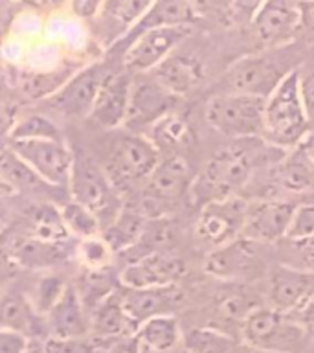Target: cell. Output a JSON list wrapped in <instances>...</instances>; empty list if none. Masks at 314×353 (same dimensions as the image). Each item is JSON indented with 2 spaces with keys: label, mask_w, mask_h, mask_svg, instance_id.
<instances>
[{
  "label": "cell",
  "mask_w": 314,
  "mask_h": 353,
  "mask_svg": "<svg viewBox=\"0 0 314 353\" xmlns=\"http://www.w3.org/2000/svg\"><path fill=\"white\" fill-rule=\"evenodd\" d=\"M285 154V149L275 148L264 138L231 140L217 149L195 176L189 199L202 208L213 201L236 197L237 192H247L261 171L278 164Z\"/></svg>",
  "instance_id": "obj_1"
},
{
  "label": "cell",
  "mask_w": 314,
  "mask_h": 353,
  "mask_svg": "<svg viewBox=\"0 0 314 353\" xmlns=\"http://www.w3.org/2000/svg\"><path fill=\"white\" fill-rule=\"evenodd\" d=\"M303 50V46L294 43L242 55L220 74L213 85V94H248L266 99L275 87L305 61Z\"/></svg>",
  "instance_id": "obj_2"
},
{
  "label": "cell",
  "mask_w": 314,
  "mask_h": 353,
  "mask_svg": "<svg viewBox=\"0 0 314 353\" xmlns=\"http://www.w3.org/2000/svg\"><path fill=\"white\" fill-rule=\"evenodd\" d=\"M160 160L162 154L145 134L123 129L112 131V137L105 142L103 159L99 162L112 186L123 195L142 188Z\"/></svg>",
  "instance_id": "obj_3"
},
{
  "label": "cell",
  "mask_w": 314,
  "mask_h": 353,
  "mask_svg": "<svg viewBox=\"0 0 314 353\" xmlns=\"http://www.w3.org/2000/svg\"><path fill=\"white\" fill-rule=\"evenodd\" d=\"M300 68V66H297ZM297 68L264 99L263 138L275 148L292 151L311 137L307 110L297 83Z\"/></svg>",
  "instance_id": "obj_4"
},
{
  "label": "cell",
  "mask_w": 314,
  "mask_h": 353,
  "mask_svg": "<svg viewBox=\"0 0 314 353\" xmlns=\"http://www.w3.org/2000/svg\"><path fill=\"white\" fill-rule=\"evenodd\" d=\"M74 168L70 176V197L85 204L98 215L101 225L109 226L123 208L121 195L105 173L103 165L90 151L74 145Z\"/></svg>",
  "instance_id": "obj_5"
},
{
  "label": "cell",
  "mask_w": 314,
  "mask_h": 353,
  "mask_svg": "<svg viewBox=\"0 0 314 353\" xmlns=\"http://www.w3.org/2000/svg\"><path fill=\"white\" fill-rule=\"evenodd\" d=\"M206 125L228 140L263 138L264 98L248 94H211L202 109Z\"/></svg>",
  "instance_id": "obj_6"
},
{
  "label": "cell",
  "mask_w": 314,
  "mask_h": 353,
  "mask_svg": "<svg viewBox=\"0 0 314 353\" xmlns=\"http://www.w3.org/2000/svg\"><path fill=\"white\" fill-rule=\"evenodd\" d=\"M242 344L263 353H300L308 333L291 314L259 305L239 325Z\"/></svg>",
  "instance_id": "obj_7"
},
{
  "label": "cell",
  "mask_w": 314,
  "mask_h": 353,
  "mask_svg": "<svg viewBox=\"0 0 314 353\" xmlns=\"http://www.w3.org/2000/svg\"><path fill=\"white\" fill-rule=\"evenodd\" d=\"M248 190H255V199H291L314 192V162L303 145L286 151L283 159L261 171ZM247 190V192H248Z\"/></svg>",
  "instance_id": "obj_8"
},
{
  "label": "cell",
  "mask_w": 314,
  "mask_h": 353,
  "mask_svg": "<svg viewBox=\"0 0 314 353\" xmlns=\"http://www.w3.org/2000/svg\"><path fill=\"white\" fill-rule=\"evenodd\" d=\"M193 170L186 157L182 154H169L162 157L158 165L154 168L145 184L142 186V204L140 208L147 217L158 215V208L162 206L164 215L167 206H175L182 203L191 193L193 182H195Z\"/></svg>",
  "instance_id": "obj_9"
},
{
  "label": "cell",
  "mask_w": 314,
  "mask_h": 353,
  "mask_svg": "<svg viewBox=\"0 0 314 353\" xmlns=\"http://www.w3.org/2000/svg\"><path fill=\"white\" fill-rule=\"evenodd\" d=\"M191 35V26H162L142 32L120 46L123 52V68L134 76L151 74Z\"/></svg>",
  "instance_id": "obj_10"
},
{
  "label": "cell",
  "mask_w": 314,
  "mask_h": 353,
  "mask_svg": "<svg viewBox=\"0 0 314 353\" xmlns=\"http://www.w3.org/2000/svg\"><path fill=\"white\" fill-rule=\"evenodd\" d=\"M8 148L48 186L70 188L74 149L66 140H10Z\"/></svg>",
  "instance_id": "obj_11"
},
{
  "label": "cell",
  "mask_w": 314,
  "mask_h": 353,
  "mask_svg": "<svg viewBox=\"0 0 314 353\" xmlns=\"http://www.w3.org/2000/svg\"><path fill=\"white\" fill-rule=\"evenodd\" d=\"M261 243L248 237H237L231 243L209 250L204 258V270L211 278L231 283L255 280L264 270V254Z\"/></svg>",
  "instance_id": "obj_12"
},
{
  "label": "cell",
  "mask_w": 314,
  "mask_h": 353,
  "mask_svg": "<svg viewBox=\"0 0 314 353\" xmlns=\"http://www.w3.org/2000/svg\"><path fill=\"white\" fill-rule=\"evenodd\" d=\"M247 208V199L237 195L204 204L195 221V236L209 250L231 243L242 236Z\"/></svg>",
  "instance_id": "obj_13"
},
{
  "label": "cell",
  "mask_w": 314,
  "mask_h": 353,
  "mask_svg": "<svg viewBox=\"0 0 314 353\" xmlns=\"http://www.w3.org/2000/svg\"><path fill=\"white\" fill-rule=\"evenodd\" d=\"M109 72L99 61L83 66L57 92L46 98V107L65 120H88L99 87Z\"/></svg>",
  "instance_id": "obj_14"
},
{
  "label": "cell",
  "mask_w": 314,
  "mask_h": 353,
  "mask_svg": "<svg viewBox=\"0 0 314 353\" xmlns=\"http://www.w3.org/2000/svg\"><path fill=\"white\" fill-rule=\"evenodd\" d=\"M297 203L291 199H250L242 237L261 245H274L286 239Z\"/></svg>",
  "instance_id": "obj_15"
},
{
  "label": "cell",
  "mask_w": 314,
  "mask_h": 353,
  "mask_svg": "<svg viewBox=\"0 0 314 353\" xmlns=\"http://www.w3.org/2000/svg\"><path fill=\"white\" fill-rule=\"evenodd\" d=\"M180 98L160 85L151 74H138L132 85L131 107L123 129L145 134L154 121L176 110Z\"/></svg>",
  "instance_id": "obj_16"
},
{
  "label": "cell",
  "mask_w": 314,
  "mask_h": 353,
  "mask_svg": "<svg viewBox=\"0 0 314 353\" xmlns=\"http://www.w3.org/2000/svg\"><path fill=\"white\" fill-rule=\"evenodd\" d=\"M186 274V261L180 256L156 250L129 261L120 272V283L127 289L175 287Z\"/></svg>",
  "instance_id": "obj_17"
},
{
  "label": "cell",
  "mask_w": 314,
  "mask_h": 353,
  "mask_svg": "<svg viewBox=\"0 0 314 353\" xmlns=\"http://www.w3.org/2000/svg\"><path fill=\"white\" fill-rule=\"evenodd\" d=\"M156 0H103L94 19L92 33L103 50L116 48L142 22Z\"/></svg>",
  "instance_id": "obj_18"
},
{
  "label": "cell",
  "mask_w": 314,
  "mask_h": 353,
  "mask_svg": "<svg viewBox=\"0 0 314 353\" xmlns=\"http://www.w3.org/2000/svg\"><path fill=\"white\" fill-rule=\"evenodd\" d=\"M134 74L129 70H110L98 90L88 120L105 131L123 129L131 107Z\"/></svg>",
  "instance_id": "obj_19"
},
{
  "label": "cell",
  "mask_w": 314,
  "mask_h": 353,
  "mask_svg": "<svg viewBox=\"0 0 314 353\" xmlns=\"http://www.w3.org/2000/svg\"><path fill=\"white\" fill-rule=\"evenodd\" d=\"M314 292V270L280 263L266 274L264 296L266 305L280 313L292 314L307 302Z\"/></svg>",
  "instance_id": "obj_20"
},
{
  "label": "cell",
  "mask_w": 314,
  "mask_h": 353,
  "mask_svg": "<svg viewBox=\"0 0 314 353\" xmlns=\"http://www.w3.org/2000/svg\"><path fill=\"white\" fill-rule=\"evenodd\" d=\"M300 26V0H269L250 24L261 50L296 43Z\"/></svg>",
  "instance_id": "obj_21"
},
{
  "label": "cell",
  "mask_w": 314,
  "mask_h": 353,
  "mask_svg": "<svg viewBox=\"0 0 314 353\" xmlns=\"http://www.w3.org/2000/svg\"><path fill=\"white\" fill-rule=\"evenodd\" d=\"M182 46L175 54H171L156 70L151 72V76L160 85H164L178 98H184L202 87L208 77V63L204 61L202 55L197 50H187Z\"/></svg>",
  "instance_id": "obj_22"
},
{
  "label": "cell",
  "mask_w": 314,
  "mask_h": 353,
  "mask_svg": "<svg viewBox=\"0 0 314 353\" xmlns=\"http://www.w3.org/2000/svg\"><path fill=\"white\" fill-rule=\"evenodd\" d=\"M121 302L131 314L138 327L145 320L160 314H175L184 303V292L178 287H158V289H123L120 291Z\"/></svg>",
  "instance_id": "obj_23"
},
{
  "label": "cell",
  "mask_w": 314,
  "mask_h": 353,
  "mask_svg": "<svg viewBox=\"0 0 314 353\" xmlns=\"http://www.w3.org/2000/svg\"><path fill=\"white\" fill-rule=\"evenodd\" d=\"M48 336H87L90 335V313L79 296L76 285L70 283L59 302L50 309L46 316Z\"/></svg>",
  "instance_id": "obj_24"
},
{
  "label": "cell",
  "mask_w": 314,
  "mask_h": 353,
  "mask_svg": "<svg viewBox=\"0 0 314 353\" xmlns=\"http://www.w3.org/2000/svg\"><path fill=\"white\" fill-rule=\"evenodd\" d=\"M136 331L138 324L123 307L120 291L112 292L109 298H105L103 302L96 309H92V313H90V335L99 341H116L121 336L136 335Z\"/></svg>",
  "instance_id": "obj_25"
},
{
  "label": "cell",
  "mask_w": 314,
  "mask_h": 353,
  "mask_svg": "<svg viewBox=\"0 0 314 353\" xmlns=\"http://www.w3.org/2000/svg\"><path fill=\"white\" fill-rule=\"evenodd\" d=\"M145 137L158 149L162 157L180 154V149L187 148L193 142L191 123L178 110H173L169 114L162 116L158 121H154L145 131Z\"/></svg>",
  "instance_id": "obj_26"
},
{
  "label": "cell",
  "mask_w": 314,
  "mask_h": 353,
  "mask_svg": "<svg viewBox=\"0 0 314 353\" xmlns=\"http://www.w3.org/2000/svg\"><path fill=\"white\" fill-rule=\"evenodd\" d=\"M136 336L147 352L175 353L182 346L184 331L176 314H160L140 324Z\"/></svg>",
  "instance_id": "obj_27"
},
{
  "label": "cell",
  "mask_w": 314,
  "mask_h": 353,
  "mask_svg": "<svg viewBox=\"0 0 314 353\" xmlns=\"http://www.w3.org/2000/svg\"><path fill=\"white\" fill-rule=\"evenodd\" d=\"M149 217L143 214L140 206L136 208H127L123 206L109 226L103 228V237L109 241L116 254L129 252L132 248L138 247V243L142 241L145 228H147Z\"/></svg>",
  "instance_id": "obj_28"
},
{
  "label": "cell",
  "mask_w": 314,
  "mask_h": 353,
  "mask_svg": "<svg viewBox=\"0 0 314 353\" xmlns=\"http://www.w3.org/2000/svg\"><path fill=\"white\" fill-rule=\"evenodd\" d=\"M182 350L186 353H233L236 341L217 325H193L184 331Z\"/></svg>",
  "instance_id": "obj_29"
},
{
  "label": "cell",
  "mask_w": 314,
  "mask_h": 353,
  "mask_svg": "<svg viewBox=\"0 0 314 353\" xmlns=\"http://www.w3.org/2000/svg\"><path fill=\"white\" fill-rule=\"evenodd\" d=\"M224 283L226 285L222 289L215 292V313L222 320L239 322L241 325L242 320L247 319L253 309L259 307V303L252 294L248 296V292L244 291L241 283H231V281H224Z\"/></svg>",
  "instance_id": "obj_30"
},
{
  "label": "cell",
  "mask_w": 314,
  "mask_h": 353,
  "mask_svg": "<svg viewBox=\"0 0 314 353\" xmlns=\"http://www.w3.org/2000/svg\"><path fill=\"white\" fill-rule=\"evenodd\" d=\"M30 230L32 237L50 245H61L70 237L59 206L54 204H41L33 210L30 214Z\"/></svg>",
  "instance_id": "obj_31"
},
{
  "label": "cell",
  "mask_w": 314,
  "mask_h": 353,
  "mask_svg": "<svg viewBox=\"0 0 314 353\" xmlns=\"http://www.w3.org/2000/svg\"><path fill=\"white\" fill-rule=\"evenodd\" d=\"M8 137L10 140H65L61 127L41 112H28L15 118Z\"/></svg>",
  "instance_id": "obj_32"
},
{
  "label": "cell",
  "mask_w": 314,
  "mask_h": 353,
  "mask_svg": "<svg viewBox=\"0 0 314 353\" xmlns=\"http://www.w3.org/2000/svg\"><path fill=\"white\" fill-rule=\"evenodd\" d=\"M59 210L68 234L77 237L79 241L103 234V225H101L99 217L94 214L92 210L87 208L85 204L70 199V201H65L61 204Z\"/></svg>",
  "instance_id": "obj_33"
},
{
  "label": "cell",
  "mask_w": 314,
  "mask_h": 353,
  "mask_svg": "<svg viewBox=\"0 0 314 353\" xmlns=\"http://www.w3.org/2000/svg\"><path fill=\"white\" fill-rule=\"evenodd\" d=\"M2 181L4 186H10L13 192H30L46 184L10 148H6L2 153Z\"/></svg>",
  "instance_id": "obj_34"
},
{
  "label": "cell",
  "mask_w": 314,
  "mask_h": 353,
  "mask_svg": "<svg viewBox=\"0 0 314 353\" xmlns=\"http://www.w3.org/2000/svg\"><path fill=\"white\" fill-rule=\"evenodd\" d=\"M74 285L87 305L88 313H92V309L98 307L105 298H109L112 292L118 291L110 276L107 274V270H85L79 276V281Z\"/></svg>",
  "instance_id": "obj_35"
},
{
  "label": "cell",
  "mask_w": 314,
  "mask_h": 353,
  "mask_svg": "<svg viewBox=\"0 0 314 353\" xmlns=\"http://www.w3.org/2000/svg\"><path fill=\"white\" fill-rule=\"evenodd\" d=\"M197 24L211 28H231L236 24L233 0H189Z\"/></svg>",
  "instance_id": "obj_36"
},
{
  "label": "cell",
  "mask_w": 314,
  "mask_h": 353,
  "mask_svg": "<svg viewBox=\"0 0 314 353\" xmlns=\"http://www.w3.org/2000/svg\"><path fill=\"white\" fill-rule=\"evenodd\" d=\"M114 256L116 252L103 234L77 241L76 258L85 270H107L114 261Z\"/></svg>",
  "instance_id": "obj_37"
},
{
  "label": "cell",
  "mask_w": 314,
  "mask_h": 353,
  "mask_svg": "<svg viewBox=\"0 0 314 353\" xmlns=\"http://www.w3.org/2000/svg\"><path fill=\"white\" fill-rule=\"evenodd\" d=\"M70 285L63 276L57 274H43L35 283H33L32 291L28 294L33 309L39 314L46 316L50 309L54 307L55 303L59 302V298L65 294L66 287Z\"/></svg>",
  "instance_id": "obj_38"
},
{
  "label": "cell",
  "mask_w": 314,
  "mask_h": 353,
  "mask_svg": "<svg viewBox=\"0 0 314 353\" xmlns=\"http://www.w3.org/2000/svg\"><path fill=\"white\" fill-rule=\"evenodd\" d=\"M107 342L99 341L96 336H48L44 341V352L46 353H103Z\"/></svg>",
  "instance_id": "obj_39"
},
{
  "label": "cell",
  "mask_w": 314,
  "mask_h": 353,
  "mask_svg": "<svg viewBox=\"0 0 314 353\" xmlns=\"http://www.w3.org/2000/svg\"><path fill=\"white\" fill-rule=\"evenodd\" d=\"M297 83H300V94H302L308 123H311V131H313L311 134H314V59H305L300 65Z\"/></svg>",
  "instance_id": "obj_40"
},
{
  "label": "cell",
  "mask_w": 314,
  "mask_h": 353,
  "mask_svg": "<svg viewBox=\"0 0 314 353\" xmlns=\"http://www.w3.org/2000/svg\"><path fill=\"white\" fill-rule=\"evenodd\" d=\"M308 236H314V201H305L297 203L294 221H292L291 232H289V241H297L305 239Z\"/></svg>",
  "instance_id": "obj_41"
},
{
  "label": "cell",
  "mask_w": 314,
  "mask_h": 353,
  "mask_svg": "<svg viewBox=\"0 0 314 353\" xmlns=\"http://www.w3.org/2000/svg\"><path fill=\"white\" fill-rule=\"evenodd\" d=\"M296 43L305 50L314 48V0H300V26Z\"/></svg>",
  "instance_id": "obj_42"
},
{
  "label": "cell",
  "mask_w": 314,
  "mask_h": 353,
  "mask_svg": "<svg viewBox=\"0 0 314 353\" xmlns=\"http://www.w3.org/2000/svg\"><path fill=\"white\" fill-rule=\"evenodd\" d=\"M266 2L269 0H233V13H236L237 26H250Z\"/></svg>",
  "instance_id": "obj_43"
},
{
  "label": "cell",
  "mask_w": 314,
  "mask_h": 353,
  "mask_svg": "<svg viewBox=\"0 0 314 353\" xmlns=\"http://www.w3.org/2000/svg\"><path fill=\"white\" fill-rule=\"evenodd\" d=\"M32 344V339L19 331L6 330L0 331V353H26Z\"/></svg>",
  "instance_id": "obj_44"
},
{
  "label": "cell",
  "mask_w": 314,
  "mask_h": 353,
  "mask_svg": "<svg viewBox=\"0 0 314 353\" xmlns=\"http://www.w3.org/2000/svg\"><path fill=\"white\" fill-rule=\"evenodd\" d=\"M103 353H143V346L136 335H129L107 342Z\"/></svg>",
  "instance_id": "obj_45"
},
{
  "label": "cell",
  "mask_w": 314,
  "mask_h": 353,
  "mask_svg": "<svg viewBox=\"0 0 314 353\" xmlns=\"http://www.w3.org/2000/svg\"><path fill=\"white\" fill-rule=\"evenodd\" d=\"M297 324L303 325L308 335H314V292L308 296V300L297 309L296 313L291 314Z\"/></svg>",
  "instance_id": "obj_46"
},
{
  "label": "cell",
  "mask_w": 314,
  "mask_h": 353,
  "mask_svg": "<svg viewBox=\"0 0 314 353\" xmlns=\"http://www.w3.org/2000/svg\"><path fill=\"white\" fill-rule=\"evenodd\" d=\"M291 245L308 265L314 263V236H308L305 239H297V241H291Z\"/></svg>",
  "instance_id": "obj_47"
},
{
  "label": "cell",
  "mask_w": 314,
  "mask_h": 353,
  "mask_svg": "<svg viewBox=\"0 0 314 353\" xmlns=\"http://www.w3.org/2000/svg\"><path fill=\"white\" fill-rule=\"evenodd\" d=\"M303 149L307 151V154L311 157V160L314 162V134H311V137L303 142Z\"/></svg>",
  "instance_id": "obj_48"
},
{
  "label": "cell",
  "mask_w": 314,
  "mask_h": 353,
  "mask_svg": "<svg viewBox=\"0 0 314 353\" xmlns=\"http://www.w3.org/2000/svg\"><path fill=\"white\" fill-rule=\"evenodd\" d=\"M26 353H46L44 352V341H32Z\"/></svg>",
  "instance_id": "obj_49"
},
{
  "label": "cell",
  "mask_w": 314,
  "mask_h": 353,
  "mask_svg": "<svg viewBox=\"0 0 314 353\" xmlns=\"http://www.w3.org/2000/svg\"><path fill=\"white\" fill-rule=\"evenodd\" d=\"M248 352L247 353H263V352H255V350H250V347H247Z\"/></svg>",
  "instance_id": "obj_50"
},
{
  "label": "cell",
  "mask_w": 314,
  "mask_h": 353,
  "mask_svg": "<svg viewBox=\"0 0 314 353\" xmlns=\"http://www.w3.org/2000/svg\"><path fill=\"white\" fill-rule=\"evenodd\" d=\"M311 270H314V263H311Z\"/></svg>",
  "instance_id": "obj_51"
},
{
  "label": "cell",
  "mask_w": 314,
  "mask_h": 353,
  "mask_svg": "<svg viewBox=\"0 0 314 353\" xmlns=\"http://www.w3.org/2000/svg\"><path fill=\"white\" fill-rule=\"evenodd\" d=\"M143 353H153V352H147V350H143Z\"/></svg>",
  "instance_id": "obj_52"
}]
</instances>
